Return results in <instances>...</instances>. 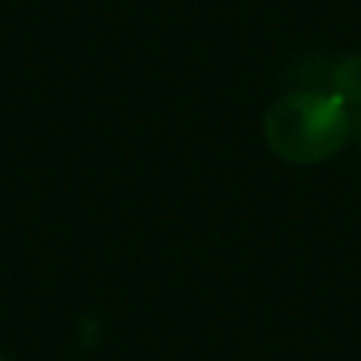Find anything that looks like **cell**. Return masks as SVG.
Returning <instances> with one entry per match:
<instances>
[{
    "instance_id": "1",
    "label": "cell",
    "mask_w": 361,
    "mask_h": 361,
    "mask_svg": "<svg viewBox=\"0 0 361 361\" xmlns=\"http://www.w3.org/2000/svg\"><path fill=\"white\" fill-rule=\"evenodd\" d=\"M350 135V110L329 89H294L262 117L266 149L290 166L326 163L347 145Z\"/></svg>"
},
{
    "instance_id": "2",
    "label": "cell",
    "mask_w": 361,
    "mask_h": 361,
    "mask_svg": "<svg viewBox=\"0 0 361 361\" xmlns=\"http://www.w3.org/2000/svg\"><path fill=\"white\" fill-rule=\"evenodd\" d=\"M347 110H361V54L340 57L329 68V85H326Z\"/></svg>"
}]
</instances>
